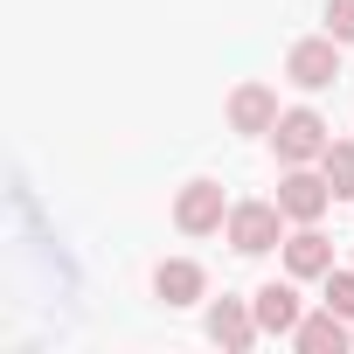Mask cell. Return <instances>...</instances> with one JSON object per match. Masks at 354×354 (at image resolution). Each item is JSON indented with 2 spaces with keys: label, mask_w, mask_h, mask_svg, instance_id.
Here are the masks:
<instances>
[{
  "label": "cell",
  "mask_w": 354,
  "mask_h": 354,
  "mask_svg": "<svg viewBox=\"0 0 354 354\" xmlns=\"http://www.w3.org/2000/svg\"><path fill=\"white\" fill-rule=\"evenodd\" d=\"M271 139H278V160L285 167H313L326 146H333V132H326V118L319 111H278V125H271Z\"/></svg>",
  "instance_id": "1"
},
{
  "label": "cell",
  "mask_w": 354,
  "mask_h": 354,
  "mask_svg": "<svg viewBox=\"0 0 354 354\" xmlns=\"http://www.w3.org/2000/svg\"><path fill=\"white\" fill-rule=\"evenodd\" d=\"M223 230H230V243H236L243 257H264V250L285 243V209H278V202H236Z\"/></svg>",
  "instance_id": "2"
},
{
  "label": "cell",
  "mask_w": 354,
  "mask_h": 354,
  "mask_svg": "<svg viewBox=\"0 0 354 354\" xmlns=\"http://www.w3.org/2000/svg\"><path fill=\"white\" fill-rule=\"evenodd\" d=\"M285 77H292L299 91H326V84L340 77V42H333V35L292 42V56H285Z\"/></svg>",
  "instance_id": "3"
},
{
  "label": "cell",
  "mask_w": 354,
  "mask_h": 354,
  "mask_svg": "<svg viewBox=\"0 0 354 354\" xmlns=\"http://www.w3.org/2000/svg\"><path fill=\"white\" fill-rule=\"evenodd\" d=\"M326 202H333V188H326V174H306V167H285V181H278V209H285L292 223H319V216H326Z\"/></svg>",
  "instance_id": "4"
},
{
  "label": "cell",
  "mask_w": 354,
  "mask_h": 354,
  "mask_svg": "<svg viewBox=\"0 0 354 354\" xmlns=\"http://www.w3.org/2000/svg\"><path fill=\"white\" fill-rule=\"evenodd\" d=\"M174 223H181L188 236H209V230H223V223H230V202H223V188H216V181H188V188H181V202H174Z\"/></svg>",
  "instance_id": "5"
},
{
  "label": "cell",
  "mask_w": 354,
  "mask_h": 354,
  "mask_svg": "<svg viewBox=\"0 0 354 354\" xmlns=\"http://www.w3.org/2000/svg\"><path fill=\"white\" fill-rule=\"evenodd\" d=\"M230 125L236 132H271L278 125V91L271 84H236L230 91Z\"/></svg>",
  "instance_id": "6"
},
{
  "label": "cell",
  "mask_w": 354,
  "mask_h": 354,
  "mask_svg": "<svg viewBox=\"0 0 354 354\" xmlns=\"http://www.w3.org/2000/svg\"><path fill=\"white\" fill-rule=\"evenodd\" d=\"M285 271L292 278H326L333 271V243L319 236V223H299V236H285Z\"/></svg>",
  "instance_id": "7"
},
{
  "label": "cell",
  "mask_w": 354,
  "mask_h": 354,
  "mask_svg": "<svg viewBox=\"0 0 354 354\" xmlns=\"http://www.w3.org/2000/svg\"><path fill=\"white\" fill-rule=\"evenodd\" d=\"M250 313H257V326H264V333H278V340H292V333H299V319H306L292 285H264V292L250 299Z\"/></svg>",
  "instance_id": "8"
},
{
  "label": "cell",
  "mask_w": 354,
  "mask_h": 354,
  "mask_svg": "<svg viewBox=\"0 0 354 354\" xmlns=\"http://www.w3.org/2000/svg\"><path fill=\"white\" fill-rule=\"evenodd\" d=\"M257 333H264V326H257V313H250L243 299H216V306H209V340H223V347L243 354Z\"/></svg>",
  "instance_id": "9"
},
{
  "label": "cell",
  "mask_w": 354,
  "mask_h": 354,
  "mask_svg": "<svg viewBox=\"0 0 354 354\" xmlns=\"http://www.w3.org/2000/svg\"><path fill=\"white\" fill-rule=\"evenodd\" d=\"M292 347L299 354H347V319L326 306V313H306L299 319V333H292Z\"/></svg>",
  "instance_id": "10"
},
{
  "label": "cell",
  "mask_w": 354,
  "mask_h": 354,
  "mask_svg": "<svg viewBox=\"0 0 354 354\" xmlns=\"http://www.w3.org/2000/svg\"><path fill=\"white\" fill-rule=\"evenodd\" d=\"M202 285H209V278H202V264H188V257H167V264L153 271V292H160L167 306H195Z\"/></svg>",
  "instance_id": "11"
},
{
  "label": "cell",
  "mask_w": 354,
  "mask_h": 354,
  "mask_svg": "<svg viewBox=\"0 0 354 354\" xmlns=\"http://www.w3.org/2000/svg\"><path fill=\"white\" fill-rule=\"evenodd\" d=\"M319 174H326L333 202H347V195H354V139H333V146L319 153Z\"/></svg>",
  "instance_id": "12"
},
{
  "label": "cell",
  "mask_w": 354,
  "mask_h": 354,
  "mask_svg": "<svg viewBox=\"0 0 354 354\" xmlns=\"http://www.w3.org/2000/svg\"><path fill=\"white\" fill-rule=\"evenodd\" d=\"M326 306L340 319H354V271H326Z\"/></svg>",
  "instance_id": "13"
},
{
  "label": "cell",
  "mask_w": 354,
  "mask_h": 354,
  "mask_svg": "<svg viewBox=\"0 0 354 354\" xmlns=\"http://www.w3.org/2000/svg\"><path fill=\"white\" fill-rule=\"evenodd\" d=\"M326 35L333 42H354V0H326Z\"/></svg>",
  "instance_id": "14"
}]
</instances>
